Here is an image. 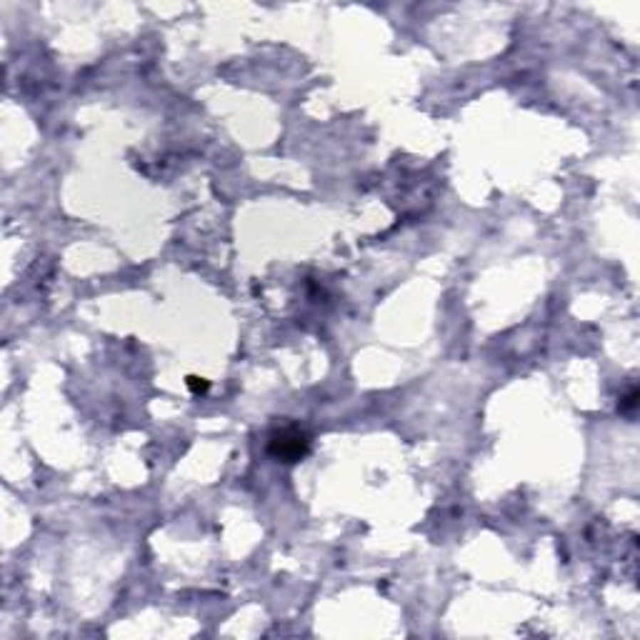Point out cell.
I'll use <instances>...</instances> for the list:
<instances>
[{
	"label": "cell",
	"instance_id": "obj_1",
	"mask_svg": "<svg viewBox=\"0 0 640 640\" xmlns=\"http://www.w3.org/2000/svg\"><path fill=\"white\" fill-rule=\"evenodd\" d=\"M310 451V438L298 425H278L268 438V453L283 463H298Z\"/></svg>",
	"mask_w": 640,
	"mask_h": 640
},
{
	"label": "cell",
	"instance_id": "obj_2",
	"mask_svg": "<svg viewBox=\"0 0 640 640\" xmlns=\"http://www.w3.org/2000/svg\"><path fill=\"white\" fill-rule=\"evenodd\" d=\"M188 385L198 393V390H208V383L203 378H188Z\"/></svg>",
	"mask_w": 640,
	"mask_h": 640
}]
</instances>
